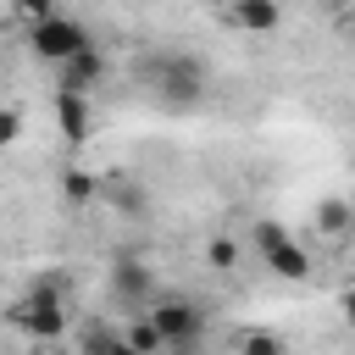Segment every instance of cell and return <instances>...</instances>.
<instances>
[{
	"mask_svg": "<svg viewBox=\"0 0 355 355\" xmlns=\"http://www.w3.org/2000/svg\"><path fill=\"white\" fill-rule=\"evenodd\" d=\"M239 344H244V349H255V355H266V349H283V338H277V333H244Z\"/></svg>",
	"mask_w": 355,
	"mask_h": 355,
	"instance_id": "16",
	"label": "cell"
},
{
	"mask_svg": "<svg viewBox=\"0 0 355 355\" xmlns=\"http://www.w3.org/2000/svg\"><path fill=\"white\" fill-rule=\"evenodd\" d=\"M11 6H17V17H22V22H44V17L55 11V0H11Z\"/></svg>",
	"mask_w": 355,
	"mask_h": 355,
	"instance_id": "15",
	"label": "cell"
},
{
	"mask_svg": "<svg viewBox=\"0 0 355 355\" xmlns=\"http://www.w3.org/2000/svg\"><path fill=\"white\" fill-rule=\"evenodd\" d=\"M100 189H105V178H100V172H89V166H67V172H61V194H67L72 205L94 200Z\"/></svg>",
	"mask_w": 355,
	"mask_h": 355,
	"instance_id": "11",
	"label": "cell"
},
{
	"mask_svg": "<svg viewBox=\"0 0 355 355\" xmlns=\"http://www.w3.org/2000/svg\"><path fill=\"white\" fill-rule=\"evenodd\" d=\"M83 44H94L89 39V28L78 22V17H67V11H50L44 22H28V50L39 55V61H67V55H78Z\"/></svg>",
	"mask_w": 355,
	"mask_h": 355,
	"instance_id": "4",
	"label": "cell"
},
{
	"mask_svg": "<svg viewBox=\"0 0 355 355\" xmlns=\"http://www.w3.org/2000/svg\"><path fill=\"white\" fill-rule=\"evenodd\" d=\"M17 139H22V111L0 105V150H6V144H17Z\"/></svg>",
	"mask_w": 355,
	"mask_h": 355,
	"instance_id": "14",
	"label": "cell"
},
{
	"mask_svg": "<svg viewBox=\"0 0 355 355\" xmlns=\"http://www.w3.org/2000/svg\"><path fill=\"white\" fill-rule=\"evenodd\" d=\"M105 83V50L100 44H83L78 55L55 61V89H78V94H94Z\"/></svg>",
	"mask_w": 355,
	"mask_h": 355,
	"instance_id": "7",
	"label": "cell"
},
{
	"mask_svg": "<svg viewBox=\"0 0 355 355\" xmlns=\"http://www.w3.org/2000/svg\"><path fill=\"white\" fill-rule=\"evenodd\" d=\"M216 17H222L227 28H239V33H272V28L283 22V6H277V0H222Z\"/></svg>",
	"mask_w": 355,
	"mask_h": 355,
	"instance_id": "8",
	"label": "cell"
},
{
	"mask_svg": "<svg viewBox=\"0 0 355 355\" xmlns=\"http://www.w3.org/2000/svg\"><path fill=\"white\" fill-rule=\"evenodd\" d=\"M122 338H128V349H133V355H155V349H166V338H161V327H155V316H150V311H144V316H133Z\"/></svg>",
	"mask_w": 355,
	"mask_h": 355,
	"instance_id": "12",
	"label": "cell"
},
{
	"mask_svg": "<svg viewBox=\"0 0 355 355\" xmlns=\"http://www.w3.org/2000/svg\"><path fill=\"white\" fill-rule=\"evenodd\" d=\"M55 128H61V139L78 150V144H89V128H94V116H89V94H78V89H55Z\"/></svg>",
	"mask_w": 355,
	"mask_h": 355,
	"instance_id": "9",
	"label": "cell"
},
{
	"mask_svg": "<svg viewBox=\"0 0 355 355\" xmlns=\"http://www.w3.org/2000/svg\"><path fill=\"white\" fill-rule=\"evenodd\" d=\"M338 311H344V322L355 327V288H344V300H338Z\"/></svg>",
	"mask_w": 355,
	"mask_h": 355,
	"instance_id": "17",
	"label": "cell"
},
{
	"mask_svg": "<svg viewBox=\"0 0 355 355\" xmlns=\"http://www.w3.org/2000/svg\"><path fill=\"white\" fill-rule=\"evenodd\" d=\"M11 322L28 333V338H44V344H55L61 333H67V300H61V288L55 283H33L17 305H11Z\"/></svg>",
	"mask_w": 355,
	"mask_h": 355,
	"instance_id": "2",
	"label": "cell"
},
{
	"mask_svg": "<svg viewBox=\"0 0 355 355\" xmlns=\"http://www.w3.org/2000/svg\"><path fill=\"white\" fill-rule=\"evenodd\" d=\"M150 316H155L166 349H194L200 333H205V311H200L189 294H155V300H150Z\"/></svg>",
	"mask_w": 355,
	"mask_h": 355,
	"instance_id": "5",
	"label": "cell"
},
{
	"mask_svg": "<svg viewBox=\"0 0 355 355\" xmlns=\"http://www.w3.org/2000/svg\"><path fill=\"white\" fill-rule=\"evenodd\" d=\"M139 83L166 111H189V105L205 100V61L189 55V50H155V55L139 61Z\"/></svg>",
	"mask_w": 355,
	"mask_h": 355,
	"instance_id": "1",
	"label": "cell"
},
{
	"mask_svg": "<svg viewBox=\"0 0 355 355\" xmlns=\"http://www.w3.org/2000/svg\"><path fill=\"white\" fill-rule=\"evenodd\" d=\"M250 239H255V250H261V261H266V272H272V277H283V283H300V277H311V250H305V244H294L283 222L261 216Z\"/></svg>",
	"mask_w": 355,
	"mask_h": 355,
	"instance_id": "3",
	"label": "cell"
},
{
	"mask_svg": "<svg viewBox=\"0 0 355 355\" xmlns=\"http://www.w3.org/2000/svg\"><path fill=\"white\" fill-rule=\"evenodd\" d=\"M311 227H316L322 239L344 244V239L355 233V200H344V194H322L316 211H311Z\"/></svg>",
	"mask_w": 355,
	"mask_h": 355,
	"instance_id": "10",
	"label": "cell"
},
{
	"mask_svg": "<svg viewBox=\"0 0 355 355\" xmlns=\"http://www.w3.org/2000/svg\"><path fill=\"white\" fill-rule=\"evenodd\" d=\"M105 283H111V300L116 305H128V311H150V300H155V272H150V261L144 255H111V272H105Z\"/></svg>",
	"mask_w": 355,
	"mask_h": 355,
	"instance_id": "6",
	"label": "cell"
},
{
	"mask_svg": "<svg viewBox=\"0 0 355 355\" xmlns=\"http://www.w3.org/2000/svg\"><path fill=\"white\" fill-rule=\"evenodd\" d=\"M205 261H211V266H216V272H233V266H239V244H233V239H222V233H216V239H211V244H205Z\"/></svg>",
	"mask_w": 355,
	"mask_h": 355,
	"instance_id": "13",
	"label": "cell"
}]
</instances>
